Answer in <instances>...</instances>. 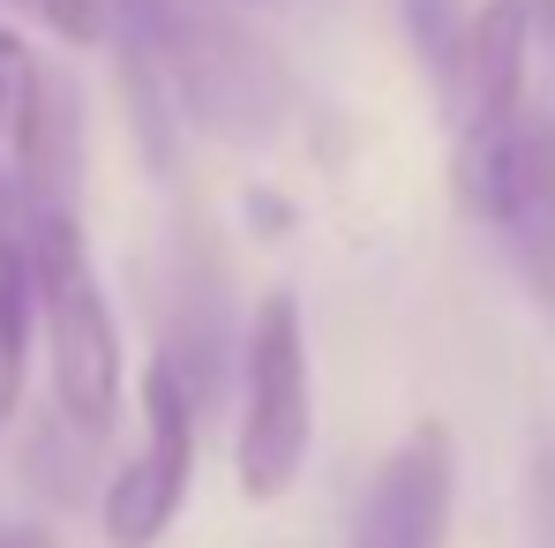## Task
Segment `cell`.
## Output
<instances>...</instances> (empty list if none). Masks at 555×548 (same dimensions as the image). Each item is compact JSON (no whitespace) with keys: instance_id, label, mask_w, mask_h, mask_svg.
<instances>
[{"instance_id":"ba28073f","label":"cell","mask_w":555,"mask_h":548,"mask_svg":"<svg viewBox=\"0 0 555 548\" xmlns=\"http://www.w3.org/2000/svg\"><path fill=\"white\" fill-rule=\"evenodd\" d=\"M526 61H533V8L488 0L465 15V61H459V143H495L526 120Z\"/></svg>"},{"instance_id":"7a4b0ae2","label":"cell","mask_w":555,"mask_h":548,"mask_svg":"<svg viewBox=\"0 0 555 548\" xmlns=\"http://www.w3.org/2000/svg\"><path fill=\"white\" fill-rule=\"evenodd\" d=\"M23 256L38 285L53 406L68 429L105 436L120 413V391H128V361H120V323H113V301H105V278L91 264L76 211H23Z\"/></svg>"},{"instance_id":"8992f818","label":"cell","mask_w":555,"mask_h":548,"mask_svg":"<svg viewBox=\"0 0 555 548\" xmlns=\"http://www.w3.org/2000/svg\"><path fill=\"white\" fill-rule=\"evenodd\" d=\"M0 128H8V158L23 211H68L76 158H83V120L76 91L61 68H46L15 30H0Z\"/></svg>"},{"instance_id":"30bf717a","label":"cell","mask_w":555,"mask_h":548,"mask_svg":"<svg viewBox=\"0 0 555 548\" xmlns=\"http://www.w3.org/2000/svg\"><path fill=\"white\" fill-rule=\"evenodd\" d=\"M0 15L30 23V30H46V38L76 46V53L113 30V0H0Z\"/></svg>"},{"instance_id":"6da1fadb","label":"cell","mask_w":555,"mask_h":548,"mask_svg":"<svg viewBox=\"0 0 555 548\" xmlns=\"http://www.w3.org/2000/svg\"><path fill=\"white\" fill-rule=\"evenodd\" d=\"M120 53L143 68L173 120L218 143H263L293 113V76L241 23V0H113Z\"/></svg>"},{"instance_id":"9c48e42d","label":"cell","mask_w":555,"mask_h":548,"mask_svg":"<svg viewBox=\"0 0 555 548\" xmlns=\"http://www.w3.org/2000/svg\"><path fill=\"white\" fill-rule=\"evenodd\" d=\"M30 323H38V285L23 233H0V429L23 406V375H30Z\"/></svg>"},{"instance_id":"277c9868","label":"cell","mask_w":555,"mask_h":548,"mask_svg":"<svg viewBox=\"0 0 555 548\" xmlns=\"http://www.w3.org/2000/svg\"><path fill=\"white\" fill-rule=\"evenodd\" d=\"M135 406H143V444L105 473L98 496L105 548H158L195 488V383L158 354L135 383Z\"/></svg>"},{"instance_id":"5b68a950","label":"cell","mask_w":555,"mask_h":548,"mask_svg":"<svg viewBox=\"0 0 555 548\" xmlns=\"http://www.w3.org/2000/svg\"><path fill=\"white\" fill-rule=\"evenodd\" d=\"M459 203L511 248L533 301L555 308V120L526 113L495 143H459Z\"/></svg>"},{"instance_id":"3957f363","label":"cell","mask_w":555,"mask_h":548,"mask_svg":"<svg viewBox=\"0 0 555 548\" xmlns=\"http://www.w3.org/2000/svg\"><path fill=\"white\" fill-rule=\"evenodd\" d=\"M315 444V368H308V323L293 293H263L241 339V429H233V473L248 504H278Z\"/></svg>"},{"instance_id":"52a82bcc","label":"cell","mask_w":555,"mask_h":548,"mask_svg":"<svg viewBox=\"0 0 555 548\" xmlns=\"http://www.w3.org/2000/svg\"><path fill=\"white\" fill-rule=\"evenodd\" d=\"M451 519H459V444L443 421H421L383 458L346 548H451Z\"/></svg>"}]
</instances>
